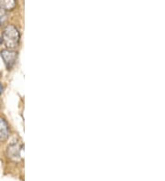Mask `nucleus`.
<instances>
[{
  "label": "nucleus",
  "instance_id": "f257e3e1",
  "mask_svg": "<svg viewBox=\"0 0 165 181\" xmlns=\"http://www.w3.org/2000/svg\"><path fill=\"white\" fill-rule=\"evenodd\" d=\"M2 40L8 50H14L18 48L20 40V34L18 29L13 25H8L3 30Z\"/></svg>",
  "mask_w": 165,
  "mask_h": 181
},
{
  "label": "nucleus",
  "instance_id": "f03ea898",
  "mask_svg": "<svg viewBox=\"0 0 165 181\" xmlns=\"http://www.w3.org/2000/svg\"><path fill=\"white\" fill-rule=\"evenodd\" d=\"M8 157L14 162H19L24 157V145L19 143L10 144L7 148Z\"/></svg>",
  "mask_w": 165,
  "mask_h": 181
},
{
  "label": "nucleus",
  "instance_id": "7ed1b4c3",
  "mask_svg": "<svg viewBox=\"0 0 165 181\" xmlns=\"http://www.w3.org/2000/svg\"><path fill=\"white\" fill-rule=\"evenodd\" d=\"M0 55L4 60L6 67L8 70L12 69L18 59V52L13 50H4L0 52Z\"/></svg>",
  "mask_w": 165,
  "mask_h": 181
},
{
  "label": "nucleus",
  "instance_id": "20e7f679",
  "mask_svg": "<svg viewBox=\"0 0 165 181\" xmlns=\"http://www.w3.org/2000/svg\"><path fill=\"white\" fill-rule=\"evenodd\" d=\"M9 136V129L7 121L0 117V142L6 141Z\"/></svg>",
  "mask_w": 165,
  "mask_h": 181
},
{
  "label": "nucleus",
  "instance_id": "39448f33",
  "mask_svg": "<svg viewBox=\"0 0 165 181\" xmlns=\"http://www.w3.org/2000/svg\"><path fill=\"white\" fill-rule=\"evenodd\" d=\"M16 7V0H0V8L5 11H10Z\"/></svg>",
  "mask_w": 165,
  "mask_h": 181
},
{
  "label": "nucleus",
  "instance_id": "423d86ee",
  "mask_svg": "<svg viewBox=\"0 0 165 181\" xmlns=\"http://www.w3.org/2000/svg\"><path fill=\"white\" fill-rule=\"evenodd\" d=\"M6 17H7L6 11L0 8V22H1V21H4V20L6 19Z\"/></svg>",
  "mask_w": 165,
  "mask_h": 181
},
{
  "label": "nucleus",
  "instance_id": "0eeeda50",
  "mask_svg": "<svg viewBox=\"0 0 165 181\" xmlns=\"http://www.w3.org/2000/svg\"><path fill=\"white\" fill-rule=\"evenodd\" d=\"M3 93V86H2V84L0 83V94Z\"/></svg>",
  "mask_w": 165,
  "mask_h": 181
},
{
  "label": "nucleus",
  "instance_id": "6e6552de",
  "mask_svg": "<svg viewBox=\"0 0 165 181\" xmlns=\"http://www.w3.org/2000/svg\"><path fill=\"white\" fill-rule=\"evenodd\" d=\"M3 43V40H2V37H0V45Z\"/></svg>",
  "mask_w": 165,
  "mask_h": 181
}]
</instances>
